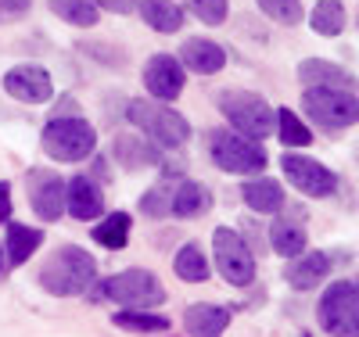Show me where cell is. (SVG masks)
Listing matches in <instances>:
<instances>
[{
    "label": "cell",
    "instance_id": "cell-1",
    "mask_svg": "<svg viewBox=\"0 0 359 337\" xmlns=\"http://www.w3.org/2000/svg\"><path fill=\"white\" fill-rule=\"evenodd\" d=\"M97 280V259L83 252L79 244H62L43 266H40V287L54 298H76L90 291Z\"/></svg>",
    "mask_w": 359,
    "mask_h": 337
},
{
    "label": "cell",
    "instance_id": "cell-2",
    "mask_svg": "<svg viewBox=\"0 0 359 337\" xmlns=\"http://www.w3.org/2000/svg\"><path fill=\"white\" fill-rule=\"evenodd\" d=\"M130 122L133 126L151 140L158 151H176V147H184L187 137H191V122L180 115L176 108H165L158 101H130Z\"/></svg>",
    "mask_w": 359,
    "mask_h": 337
},
{
    "label": "cell",
    "instance_id": "cell-3",
    "mask_svg": "<svg viewBox=\"0 0 359 337\" xmlns=\"http://www.w3.org/2000/svg\"><path fill=\"white\" fill-rule=\"evenodd\" d=\"M97 294L115 301V305H123V309H158V305H165L162 280L151 269H140V266H130L123 273H115V277L101 280Z\"/></svg>",
    "mask_w": 359,
    "mask_h": 337
},
{
    "label": "cell",
    "instance_id": "cell-4",
    "mask_svg": "<svg viewBox=\"0 0 359 337\" xmlns=\"http://www.w3.org/2000/svg\"><path fill=\"white\" fill-rule=\"evenodd\" d=\"M40 147H43V155H50L54 162H83V158L94 155L97 130L90 126L86 118H76V115L50 118L43 126Z\"/></svg>",
    "mask_w": 359,
    "mask_h": 337
},
{
    "label": "cell",
    "instance_id": "cell-5",
    "mask_svg": "<svg viewBox=\"0 0 359 337\" xmlns=\"http://www.w3.org/2000/svg\"><path fill=\"white\" fill-rule=\"evenodd\" d=\"M208 158H212L216 169L233 172V176H259L266 169V147L259 140H248L233 130H216L208 133Z\"/></svg>",
    "mask_w": 359,
    "mask_h": 337
},
{
    "label": "cell",
    "instance_id": "cell-6",
    "mask_svg": "<svg viewBox=\"0 0 359 337\" xmlns=\"http://www.w3.org/2000/svg\"><path fill=\"white\" fill-rule=\"evenodd\" d=\"M219 111L226 115V122L233 126V133H241L248 140H262L273 133V108L262 94L252 90H226L219 97Z\"/></svg>",
    "mask_w": 359,
    "mask_h": 337
},
{
    "label": "cell",
    "instance_id": "cell-7",
    "mask_svg": "<svg viewBox=\"0 0 359 337\" xmlns=\"http://www.w3.org/2000/svg\"><path fill=\"white\" fill-rule=\"evenodd\" d=\"M316 319L331 337H359V291L352 280L327 284L316 305Z\"/></svg>",
    "mask_w": 359,
    "mask_h": 337
},
{
    "label": "cell",
    "instance_id": "cell-8",
    "mask_svg": "<svg viewBox=\"0 0 359 337\" xmlns=\"http://www.w3.org/2000/svg\"><path fill=\"white\" fill-rule=\"evenodd\" d=\"M302 111L320 130H348L359 122V97L345 90H320L309 86L302 94Z\"/></svg>",
    "mask_w": 359,
    "mask_h": 337
},
{
    "label": "cell",
    "instance_id": "cell-9",
    "mask_svg": "<svg viewBox=\"0 0 359 337\" xmlns=\"http://www.w3.org/2000/svg\"><path fill=\"white\" fill-rule=\"evenodd\" d=\"M212 252H216V269H219V277L226 284L248 287L255 280V255L233 226H216L212 230Z\"/></svg>",
    "mask_w": 359,
    "mask_h": 337
},
{
    "label": "cell",
    "instance_id": "cell-10",
    "mask_svg": "<svg viewBox=\"0 0 359 337\" xmlns=\"http://www.w3.org/2000/svg\"><path fill=\"white\" fill-rule=\"evenodd\" d=\"M280 169L291 187L306 198H334L338 194V172H331L323 162H316L309 155L287 151V155H280Z\"/></svg>",
    "mask_w": 359,
    "mask_h": 337
},
{
    "label": "cell",
    "instance_id": "cell-11",
    "mask_svg": "<svg viewBox=\"0 0 359 337\" xmlns=\"http://www.w3.org/2000/svg\"><path fill=\"white\" fill-rule=\"evenodd\" d=\"M4 94L22 101V104H47L54 97V79L43 65L22 61V65L4 72Z\"/></svg>",
    "mask_w": 359,
    "mask_h": 337
},
{
    "label": "cell",
    "instance_id": "cell-12",
    "mask_svg": "<svg viewBox=\"0 0 359 337\" xmlns=\"http://www.w3.org/2000/svg\"><path fill=\"white\" fill-rule=\"evenodd\" d=\"M29 205L40 223H57L65 216V179L50 169L29 172Z\"/></svg>",
    "mask_w": 359,
    "mask_h": 337
},
{
    "label": "cell",
    "instance_id": "cell-13",
    "mask_svg": "<svg viewBox=\"0 0 359 337\" xmlns=\"http://www.w3.org/2000/svg\"><path fill=\"white\" fill-rule=\"evenodd\" d=\"M184 83H187V69L180 65V57H172V54H155L144 65V86L158 104L176 101L184 94Z\"/></svg>",
    "mask_w": 359,
    "mask_h": 337
},
{
    "label": "cell",
    "instance_id": "cell-14",
    "mask_svg": "<svg viewBox=\"0 0 359 337\" xmlns=\"http://www.w3.org/2000/svg\"><path fill=\"white\" fill-rule=\"evenodd\" d=\"M65 212L79 223H94L104 216V194L101 183L90 176H72L65 179Z\"/></svg>",
    "mask_w": 359,
    "mask_h": 337
},
{
    "label": "cell",
    "instance_id": "cell-15",
    "mask_svg": "<svg viewBox=\"0 0 359 337\" xmlns=\"http://www.w3.org/2000/svg\"><path fill=\"white\" fill-rule=\"evenodd\" d=\"M331 269H334V255L331 252H309L306 248L298 259H287L284 280L294 291H313V287H320L327 277H331Z\"/></svg>",
    "mask_w": 359,
    "mask_h": 337
},
{
    "label": "cell",
    "instance_id": "cell-16",
    "mask_svg": "<svg viewBox=\"0 0 359 337\" xmlns=\"http://www.w3.org/2000/svg\"><path fill=\"white\" fill-rule=\"evenodd\" d=\"M230 319H233V309L230 305H216V301H194L184 309L187 337H223Z\"/></svg>",
    "mask_w": 359,
    "mask_h": 337
},
{
    "label": "cell",
    "instance_id": "cell-17",
    "mask_svg": "<svg viewBox=\"0 0 359 337\" xmlns=\"http://www.w3.org/2000/svg\"><path fill=\"white\" fill-rule=\"evenodd\" d=\"M298 79L306 83V90L320 86V90H345V94H355V86H359V79L348 69L334 65V61H323V57L298 61Z\"/></svg>",
    "mask_w": 359,
    "mask_h": 337
},
{
    "label": "cell",
    "instance_id": "cell-18",
    "mask_svg": "<svg viewBox=\"0 0 359 337\" xmlns=\"http://www.w3.org/2000/svg\"><path fill=\"white\" fill-rule=\"evenodd\" d=\"M180 65L194 76H216L226 65V50H223V43L208 40V36H191L180 47Z\"/></svg>",
    "mask_w": 359,
    "mask_h": 337
},
{
    "label": "cell",
    "instance_id": "cell-19",
    "mask_svg": "<svg viewBox=\"0 0 359 337\" xmlns=\"http://www.w3.org/2000/svg\"><path fill=\"white\" fill-rule=\"evenodd\" d=\"M241 198L252 212H262V216H273V212L284 208L287 194L280 187V179H269V176H255L241 183Z\"/></svg>",
    "mask_w": 359,
    "mask_h": 337
},
{
    "label": "cell",
    "instance_id": "cell-20",
    "mask_svg": "<svg viewBox=\"0 0 359 337\" xmlns=\"http://www.w3.org/2000/svg\"><path fill=\"white\" fill-rule=\"evenodd\" d=\"M212 208V191L198 179H184L180 187H172V212L169 216L176 219H194V216H205Z\"/></svg>",
    "mask_w": 359,
    "mask_h": 337
},
{
    "label": "cell",
    "instance_id": "cell-21",
    "mask_svg": "<svg viewBox=\"0 0 359 337\" xmlns=\"http://www.w3.org/2000/svg\"><path fill=\"white\" fill-rule=\"evenodd\" d=\"M269 248H273L280 259H298L306 248H309V237L302 230L298 219H273L269 223Z\"/></svg>",
    "mask_w": 359,
    "mask_h": 337
},
{
    "label": "cell",
    "instance_id": "cell-22",
    "mask_svg": "<svg viewBox=\"0 0 359 337\" xmlns=\"http://www.w3.org/2000/svg\"><path fill=\"white\" fill-rule=\"evenodd\" d=\"M140 18L147 22V29H155V33H180L184 29V8L176 4V0H140L137 4Z\"/></svg>",
    "mask_w": 359,
    "mask_h": 337
},
{
    "label": "cell",
    "instance_id": "cell-23",
    "mask_svg": "<svg viewBox=\"0 0 359 337\" xmlns=\"http://www.w3.org/2000/svg\"><path fill=\"white\" fill-rule=\"evenodd\" d=\"M43 244V230L36 226H25V223H8V240H4V255L11 266H22L29 262Z\"/></svg>",
    "mask_w": 359,
    "mask_h": 337
},
{
    "label": "cell",
    "instance_id": "cell-24",
    "mask_svg": "<svg viewBox=\"0 0 359 337\" xmlns=\"http://www.w3.org/2000/svg\"><path fill=\"white\" fill-rule=\"evenodd\" d=\"M130 230H133L130 212H108V216H101V223L94 226L90 237H94L101 248H108V252H123L130 244Z\"/></svg>",
    "mask_w": 359,
    "mask_h": 337
},
{
    "label": "cell",
    "instance_id": "cell-25",
    "mask_svg": "<svg viewBox=\"0 0 359 337\" xmlns=\"http://www.w3.org/2000/svg\"><path fill=\"white\" fill-rule=\"evenodd\" d=\"M115 158L126 169H144V165H158V147L147 137H115Z\"/></svg>",
    "mask_w": 359,
    "mask_h": 337
},
{
    "label": "cell",
    "instance_id": "cell-26",
    "mask_svg": "<svg viewBox=\"0 0 359 337\" xmlns=\"http://www.w3.org/2000/svg\"><path fill=\"white\" fill-rule=\"evenodd\" d=\"M348 25V15H345V4L341 0H320V4L309 11V29L316 36H341Z\"/></svg>",
    "mask_w": 359,
    "mask_h": 337
},
{
    "label": "cell",
    "instance_id": "cell-27",
    "mask_svg": "<svg viewBox=\"0 0 359 337\" xmlns=\"http://www.w3.org/2000/svg\"><path fill=\"white\" fill-rule=\"evenodd\" d=\"M172 269H176V277L184 280V284H205L208 277H212V266H208L205 252L198 248L194 240H187L184 248L176 252V262H172Z\"/></svg>",
    "mask_w": 359,
    "mask_h": 337
},
{
    "label": "cell",
    "instance_id": "cell-28",
    "mask_svg": "<svg viewBox=\"0 0 359 337\" xmlns=\"http://www.w3.org/2000/svg\"><path fill=\"white\" fill-rule=\"evenodd\" d=\"M111 323L130 333H165L169 330V316L151 312V309H118L111 316Z\"/></svg>",
    "mask_w": 359,
    "mask_h": 337
},
{
    "label": "cell",
    "instance_id": "cell-29",
    "mask_svg": "<svg viewBox=\"0 0 359 337\" xmlns=\"http://www.w3.org/2000/svg\"><path fill=\"white\" fill-rule=\"evenodd\" d=\"M273 133L280 144L287 147H309L313 144V133L302 118H298L291 108H273Z\"/></svg>",
    "mask_w": 359,
    "mask_h": 337
},
{
    "label": "cell",
    "instance_id": "cell-30",
    "mask_svg": "<svg viewBox=\"0 0 359 337\" xmlns=\"http://www.w3.org/2000/svg\"><path fill=\"white\" fill-rule=\"evenodd\" d=\"M47 8L62 22L76 25V29H90V25H97V18H101V11L90 4V0H47Z\"/></svg>",
    "mask_w": 359,
    "mask_h": 337
},
{
    "label": "cell",
    "instance_id": "cell-31",
    "mask_svg": "<svg viewBox=\"0 0 359 337\" xmlns=\"http://www.w3.org/2000/svg\"><path fill=\"white\" fill-rule=\"evenodd\" d=\"M259 4V11L266 15V18H273V22H280V25H298L306 18V11H302V0H255Z\"/></svg>",
    "mask_w": 359,
    "mask_h": 337
},
{
    "label": "cell",
    "instance_id": "cell-32",
    "mask_svg": "<svg viewBox=\"0 0 359 337\" xmlns=\"http://www.w3.org/2000/svg\"><path fill=\"white\" fill-rule=\"evenodd\" d=\"M140 212L151 219H165L172 212V187H151L140 198Z\"/></svg>",
    "mask_w": 359,
    "mask_h": 337
},
{
    "label": "cell",
    "instance_id": "cell-33",
    "mask_svg": "<svg viewBox=\"0 0 359 337\" xmlns=\"http://www.w3.org/2000/svg\"><path fill=\"white\" fill-rule=\"evenodd\" d=\"M191 11L205 25H223L226 15H230V0H191Z\"/></svg>",
    "mask_w": 359,
    "mask_h": 337
},
{
    "label": "cell",
    "instance_id": "cell-34",
    "mask_svg": "<svg viewBox=\"0 0 359 337\" xmlns=\"http://www.w3.org/2000/svg\"><path fill=\"white\" fill-rule=\"evenodd\" d=\"M97 11H108V15H133L137 11V0H90Z\"/></svg>",
    "mask_w": 359,
    "mask_h": 337
},
{
    "label": "cell",
    "instance_id": "cell-35",
    "mask_svg": "<svg viewBox=\"0 0 359 337\" xmlns=\"http://www.w3.org/2000/svg\"><path fill=\"white\" fill-rule=\"evenodd\" d=\"M29 8H33V0H0V22H8V18H22Z\"/></svg>",
    "mask_w": 359,
    "mask_h": 337
},
{
    "label": "cell",
    "instance_id": "cell-36",
    "mask_svg": "<svg viewBox=\"0 0 359 337\" xmlns=\"http://www.w3.org/2000/svg\"><path fill=\"white\" fill-rule=\"evenodd\" d=\"M0 223H11V183L0 179Z\"/></svg>",
    "mask_w": 359,
    "mask_h": 337
},
{
    "label": "cell",
    "instance_id": "cell-37",
    "mask_svg": "<svg viewBox=\"0 0 359 337\" xmlns=\"http://www.w3.org/2000/svg\"><path fill=\"white\" fill-rule=\"evenodd\" d=\"M4 266H8V255H4V244H0V273H4Z\"/></svg>",
    "mask_w": 359,
    "mask_h": 337
},
{
    "label": "cell",
    "instance_id": "cell-38",
    "mask_svg": "<svg viewBox=\"0 0 359 337\" xmlns=\"http://www.w3.org/2000/svg\"><path fill=\"white\" fill-rule=\"evenodd\" d=\"M352 284H355V291H359V277H355V280H352Z\"/></svg>",
    "mask_w": 359,
    "mask_h": 337
},
{
    "label": "cell",
    "instance_id": "cell-39",
    "mask_svg": "<svg viewBox=\"0 0 359 337\" xmlns=\"http://www.w3.org/2000/svg\"><path fill=\"white\" fill-rule=\"evenodd\" d=\"M355 22H359V18H355Z\"/></svg>",
    "mask_w": 359,
    "mask_h": 337
}]
</instances>
